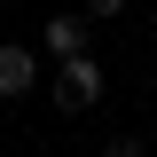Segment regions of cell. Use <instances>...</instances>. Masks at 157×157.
I'll use <instances>...</instances> for the list:
<instances>
[{
    "label": "cell",
    "instance_id": "obj_1",
    "mask_svg": "<svg viewBox=\"0 0 157 157\" xmlns=\"http://www.w3.org/2000/svg\"><path fill=\"white\" fill-rule=\"evenodd\" d=\"M102 86H110V78H102V63L94 55H71V63H55V71H47V94H55V110H94L102 102Z\"/></svg>",
    "mask_w": 157,
    "mask_h": 157
},
{
    "label": "cell",
    "instance_id": "obj_2",
    "mask_svg": "<svg viewBox=\"0 0 157 157\" xmlns=\"http://www.w3.org/2000/svg\"><path fill=\"white\" fill-rule=\"evenodd\" d=\"M32 86H39V55L24 39H0V102H24Z\"/></svg>",
    "mask_w": 157,
    "mask_h": 157
},
{
    "label": "cell",
    "instance_id": "obj_3",
    "mask_svg": "<svg viewBox=\"0 0 157 157\" xmlns=\"http://www.w3.org/2000/svg\"><path fill=\"white\" fill-rule=\"evenodd\" d=\"M71 55H94V24L86 16H47V63H71Z\"/></svg>",
    "mask_w": 157,
    "mask_h": 157
},
{
    "label": "cell",
    "instance_id": "obj_4",
    "mask_svg": "<svg viewBox=\"0 0 157 157\" xmlns=\"http://www.w3.org/2000/svg\"><path fill=\"white\" fill-rule=\"evenodd\" d=\"M102 157H149V141H134V134H118V141H102Z\"/></svg>",
    "mask_w": 157,
    "mask_h": 157
},
{
    "label": "cell",
    "instance_id": "obj_5",
    "mask_svg": "<svg viewBox=\"0 0 157 157\" xmlns=\"http://www.w3.org/2000/svg\"><path fill=\"white\" fill-rule=\"evenodd\" d=\"M110 16H126V0H86V24H110Z\"/></svg>",
    "mask_w": 157,
    "mask_h": 157
}]
</instances>
